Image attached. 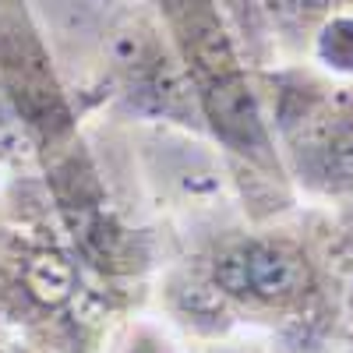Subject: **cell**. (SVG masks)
Instances as JSON below:
<instances>
[{
  "mask_svg": "<svg viewBox=\"0 0 353 353\" xmlns=\"http://www.w3.org/2000/svg\"><path fill=\"white\" fill-rule=\"evenodd\" d=\"M163 8L176 32V43H181L184 64L198 85H209L237 71L233 46L209 0H163Z\"/></svg>",
  "mask_w": 353,
  "mask_h": 353,
  "instance_id": "obj_2",
  "label": "cell"
},
{
  "mask_svg": "<svg viewBox=\"0 0 353 353\" xmlns=\"http://www.w3.org/2000/svg\"><path fill=\"white\" fill-rule=\"evenodd\" d=\"M212 279L226 297L265 301V304H290L314 286L307 258L286 244L226 248L212 265Z\"/></svg>",
  "mask_w": 353,
  "mask_h": 353,
  "instance_id": "obj_1",
  "label": "cell"
},
{
  "mask_svg": "<svg viewBox=\"0 0 353 353\" xmlns=\"http://www.w3.org/2000/svg\"><path fill=\"white\" fill-rule=\"evenodd\" d=\"M201 106H205V117L212 121V128L223 141L237 145L241 152L265 149V128H261L254 96H251L248 81L241 78V71L201 85Z\"/></svg>",
  "mask_w": 353,
  "mask_h": 353,
  "instance_id": "obj_3",
  "label": "cell"
},
{
  "mask_svg": "<svg viewBox=\"0 0 353 353\" xmlns=\"http://www.w3.org/2000/svg\"><path fill=\"white\" fill-rule=\"evenodd\" d=\"M25 286L28 293L46 304V307H57V304H64L71 293H74V269L61 258V254H36L32 261H28V269H25Z\"/></svg>",
  "mask_w": 353,
  "mask_h": 353,
  "instance_id": "obj_4",
  "label": "cell"
},
{
  "mask_svg": "<svg viewBox=\"0 0 353 353\" xmlns=\"http://www.w3.org/2000/svg\"><path fill=\"white\" fill-rule=\"evenodd\" d=\"M113 57L121 68H145V64H156V53H152V39L141 32V28H121L113 36Z\"/></svg>",
  "mask_w": 353,
  "mask_h": 353,
  "instance_id": "obj_5",
  "label": "cell"
}]
</instances>
